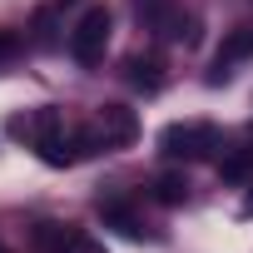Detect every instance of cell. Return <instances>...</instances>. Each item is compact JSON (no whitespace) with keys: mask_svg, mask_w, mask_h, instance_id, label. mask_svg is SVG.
<instances>
[{"mask_svg":"<svg viewBox=\"0 0 253 253\" xmlns=\"http://www.w3.org/2000/svg\"><path fill=\"white\" fill-rule=\"evenodd\" d=\"M218 149H223V139H218V129L209 119H184V124H169V129L159 134V154L164 159L194 164V159H213Z\"/></svg>","mask_w":253,"mask_h":253,"instance_id":"cell-1","label":"cell"},{"mask_svg":"<svg viewBox=\"0 0 253 253\" xmlns=\"http://www.w3.org/2000/svg\"><path fill=\"white\" fill-rule=\"evenodd\" d=\"M109 10L104 5H89L84 15H80V25L70 30V55L80 60V65H99L104 60V45H109Z\"/></svg>","mask_w":253,"mask_h":253,"instance_id":"cell-2","label":"cell"},{"mask_svg":"<svg viewBox=\"0 0 253 253\" xmlns=\"http://www.w3.org/2000/svg\"><path fill=\"white\" fill-rule=\"evenodd\" d=\"M89 134L99 139V149H124V144L139 139V114H134L129 104H99Z\"/></svg>","mask_w":253,"mask_h":253,"instance_id":"cell-3","label":"cell"},{"mask_svg":"<svg viewBox=\"0 0 253 253\" xmlns=\"http://www.w3.org/2000/svg\"><path fill=\"white\" fill-rule=\"evenodd\" d=\"M60 129H65V114H60L55 104H40V109H25V114L10 119V134H15L20 144H30V149H40V144L55 139Z\"/></svg>","mask_w":253,"mask_h":253,"instance_id":"cell-4","label":"cell"},{"mask_svg":"<svg viewBox=\"0 0 253 253\" xmlns=\"http://www.w3.org/2000/svg\"><path fill=\"white\" fill-rule=\"evenodd\" d=\"M30 243H35V253H84V228L60 223V218H40L30 228Z\"/></svg>","mask_w":253,"mask_h":253,"instance_id":"cell-5","label":"cell"},{"mask_svg":"<svg viewBox=\"0 0 253 253\" xmlns=\"http://www.w3.org/2000/svg\"><path fill=\"white\" fill-rule=\"evenodd\" d=\"M243 60H253V25H238V30H228L223 35V45L213 50V84L218 80H228L233 75V65H243Z\"/></svg>","mask_w":253,"mask_h":253,"instance_id":"cell-6","label":"cell"},{"mask_svg":"<svg viewBox=\"0 0 253 253\" xmlns=\"http://www.w3.org/2000/svg\"><path fill=\"white\" fill-rule=\"evenodd\" d=\"M99 218H104V228H119L124 238H144L149 233V223L139 218V209L124 204V199H99Z\"/></svg>","mask_w":253,"mask_h":253,"instance_id":"cell-7","label":"cell"},{"mask_svg":"<svg viewBox=\"0 0 253 253\" xmlns=\"http://www.w3.org/2000/svg\"><path fill=\"white\" fill-rule=\"evenodd\" d=\"M124 80H129L134 89H144V94H154V89H164V60L159 55H129L124 60Z\"/></svg>","mask_w":253,"mask_h":253,"instance_id":"cell-8","label":"cell"},{"mask_svg":"<svg viewBox=\"0 0 253 253\" xmlns=\"http://www.w3.org/2000/svg\"><path fill=\"white\" fill-rule=\"evenodd\" d=\"M70 5H80V0H45V5L35 10V20H30L35 45H55V15H65Z\"/></svg>","mask_w":253,"mask_h":253,"instance_id":"cell-9","label":"cell"},{"mask_svg":"<svg viewBox=\"0 0 253 253\" xmlns=\"http://www.w3.org/2000/svg\"><path fill=\"white\" fill-rule=\"evenodd\" d=\"M159 35H164V40H174V45H199V15L174 10V15L159 25Z\"/></svg>","mask_w":253,"mask_h":253,"instance_id":"cell-10","label":"cell"},{"mask_svg":"<svg viewBox=\"0 0 253 253\" xmlns=\"http://www.w3.org/2000/svg\"><path fill=\"white\" fill-rule=\"evenodd\" d=\"M149 194H154L164 209H179V204L189 199V179H184V174H159V179L149 184Z\"/></svg>","mask_w":253,"mask_h":253,"instance_id":"cell-11","label":"cell"},{"mask_svg":"<svg viewBox=\"0 0 253 253\" xmlns=\"http://www.w3.org/2000/svg\"><path fill=\"white\" fill-rule=\"evenodd\" d=\"M218 174H223V184H253V149H233V154H223Z\"/></svg>","mask_w":253,"mask_h":253,"instance_id":"cell-12","label":"cell"},{"mask_svg":"<svg viewBox=\"0 0 253 253\" xmlns=\"http://www.w3.org/2000/svg\"><path fill=\"white\" fill-rule=\"evenodd\" d=\"M129 10H134V15H139L149 30H159V25H164L174 10H179V0H129Z\"/></svg>","mask_w":253,"mask_h":253,"instance_id":"cell-13","label":"cell"},{"mask_svg":"<svg viewBox=\"0 0 253 253\" xmlns=\"http://www.w3.org/2000/svg\"><path fill=\"white\" fill-rule=\"evenodd\" d=\"M15 55H20V35L0 30V65H5V60H15Z\"/></svg>","mask_w":253,"mask_h":253,"instance_id":"cell-14","label":"cell"},{"mask_svg":"<svg viewBox=\"0 0 253 253\" xmlns=\"http://www.w3.org/2000/svg\"><path fill=\"white\" fill-rule=\"evenodd\" d=\"M84 253H104V248H99V243H94V238H84Z\"/></svg>","mask_w":253,"mask_h":253,"instance_id":"cell-15","label":"cell"},{"mask_svg":"<svg viewBox=\"0 0 253 253\" xmlns=\"http://www.w3.org/2000/svg\"><path fill=\"white\" fill-rule=\"evenodd\" d=\"M248 213H253V199H248Z\"/></svg>","mask_w":253,"mask_h":253,"instance_id":"cell-16","label":"cell"},{"mask_svg":"<svg viewBox=\"0 0 253 253\" xmlns=\"http://www.w3.org/2000/svg\"><path fill=\"white\" fill-rule=\"evenodd\" d=\"M0 253H5V243H0Z\"/></svg>","mask_w":253,"mask_h":253,"instance_id":"cell-17","label":"cell"}]
</instances>
